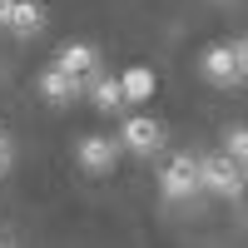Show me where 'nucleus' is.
I'll return each instance as SVG.
<instances>
[{"label":"nucleus","instance_id":"ddd939ff","mask_svg":"<svg viewBox=\"0 0 248 248\" xmlns=\"http://www.w3.org/2000/svg\"><path fill=\"white\" fill-rule=\"evenodd\" d=\"M233 45H238V60H243V70H248V35H243V40H233Z\"/></svg>","mask_w":248,"mask_h":248},{"label":"nucleus","instance_id":"20e7f679","mask_svg":"<svg viewBox=\"0 0 248 248\" xmlns=\"http://www.w3.org/2000/svg\"><path fill=\"white\" fill-rule=\"evenodd\" d=\"M119 154H124L119 134H85V139L75 144V164L85 174H109L114 164H119Z\"/></svg>","mask_w":248,"mask_h":248},{"label":"nucleus","instance_id":"9d476101","mask_svg":"<svg viewBox=\"0 0 248 248\" xmlns=\"http://www.w3.org/2000/svg\"><path fill=\"white\" fill-rule=\"evenodd\" d=\"M119 90H124V99H129V105H139V99H149V94L159 90V79L144 70V65H134V70L119 75Z\"/></svg>","mask_w":248,"mask_h":248},{"label":"nucleus","instance_id":"f03ea898","mask_svg":"<svg viewBox=\"0 0 248 248\" xmlns=\"http://www.w3.org/2000/svg\"><path fill=\"white\" fill-rule=\"evenodd\" d=\"M199 159L194 154H174L169 164H164V174H159V199L164 203H189V199H199Z\"/></svg>","mask_w":248,"mask_h":248},{"label":"nucleus","instance_id":"f257e3e1","mask_svg":"<svg viewBox=\"0 0 248 248\" xmlns=\"http://www.w3.org/2000/svg\"><path fill=\"white\" fill-rule=\"evenodd\" d=\"M199 184H203L214 199H243L248 169H243L233 154H203V159H199Z\"/></svg>","mask_w":248,"mask_h":248},{"label":"nucleus","instance_id":"423d86ee","mask_svg":"<svg viewBox=\"0 0 248 248\" xmlns=\"http://www.w3.org/2000/svg\"><path fill=\"white\" fill-rule=\"evenodd\" d=\"M45 25H50V15H45L40 0H10V5H5V25H0V30H10L15 40H40Z\"/></svg>","mask_w":248,"mask_h":248},{"label":"nucleus","instance_id":"4468645a","mask_svg":"<svg viewBox=\"0 0 248 248\" xmlns=\"http://www.w3.org/2000/svg\"><path fill=\"white\" fill-rule=\"evenodd\" d=\"M5 5H10V0H0V25H5Z\"/></svg>","mask_w":248,"mask_h":248},{"label":"nucleus","instance_id":"f8f14e48","mask_svg":"<svg viewBox=\"0 0 248 248\" xmlns=\"http://www.w3.org/2000/svg\"><path fill=\"white\" fill-rule=\"evenodd\" d=\"M10 164H15V139H10L5 129H0V174H5Z\"/></svg>","mask_w":248,"mask_h":248},{"label":"nucleus","instance_id":"6e6552de","mask_svg":"<svg viewBox=\"0 0 248 248\" xmlns=\"http://www.w3.org/2000/svg\"><path fill=\"white\" fill-rule=\"evenodd\" d=\"M55 65L65 70V75H75L79 85H90V79L99 75V50H94V45H79V40H75V45H60Z\"/></svg>","mask_w":248,"mask_h":248},{"label":"nucleus","instance_id":"1a4fd4ad","mask_svg":"<svg viewBox=\"0 0 248 248\" xmlns=\"http://www.w3.org/2000/svg\"><path fill=\"white\" fill-rule=\"evenodd\" d=\"M85 94H90V105H94L99 114H119L124 105H129V99H124V90H119V75H105V70H99L90 85H85Z\"/></svg>","mask_w":248,"mask_h":248},{"label":"nucleus","instance_id":"9b49d317","mask_svg":"<svg viewBox=\"0 0 248 248\" xmlns=\"http://www.w3.org/2000/svg\"><path fill=\"white\" fill-rule=\"evenodd\" d=\"M223 154H233L243 169H248V129H243V124H233V129L223 134Z\"/></svg>","mask_w":248,"mask_h":248},{"label":"nucleus","instance_id":"0eeeda50","mask_svg":"<svg viewBox=\"0 0 248 248\" xmlns=\"http://www.w3.org/2000/svg\"><path fill=\"white\" fill-rule=\"evenodd\" d=\"M35 90H40V99H50L55 109H65V105H75V99L85 94V85H79L75 75H65L60 65H50V70H40V79H35Z\"/></svg>","mask_w":248,"mask_h":248},{"label":"nucleus","instance_id":"39448f33","mask_svg":"<svg viewBox=\"0 0 248 248\" xmlns=\"http://www.w3.org/2000/svg\"><path fill=\"white\" fill-rule=\"evenodd\" d=\"M119 144H124L129 154H139V159H154V154L164 149V124L149 119V114H134V119H124Z\"/></svg>","mask_w":248,"mask_h":248},{"label":"nucleus","instance_id":"7ed1b4c3","mask_svg":"<svg viewBox=\"0 0 248 248\" xmlns=\"http://www.w3.org/2000/svg\"><path fill=\"white\" fill-rule=\"evenodd\" d=\"M199 70H203V79H209V85H218V90H233L238 79H248V70H243L233 40H218V45H209V50L199 55Z\"/></svg>","mask_w":248,"mask_h":248}]
</instances>
